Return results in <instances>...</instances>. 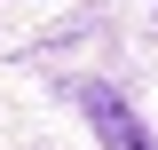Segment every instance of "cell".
<instances>
[{
	"instance_id": "1",
	"label": "cell",
	"mask_w": 158,
	"mask_h": 150,
	"mask_svg": "<svg viewBox=\"0 0 158 150\" xmlns=\"http://www.w3.org/2000/svg\"><path fill=\"white\" fill-rule=\"evenodd\" d=\"M79 111H87V127L103 134V150H150V127H142L111 87H79Z\"/></svg>"
}]
</instances>
